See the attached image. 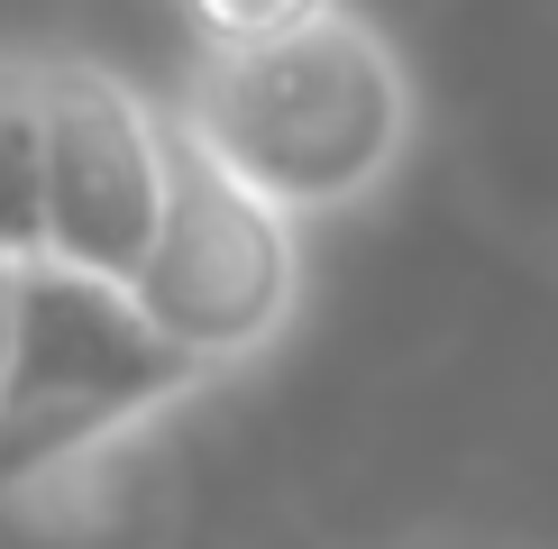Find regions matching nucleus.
Instances as JSON below:
<instances>
[{"label":"nucleus","instance_id":"obj_1","mask_svg":"<svg viewBox=\"0 0 558 549\" xmlns=\"http://www.w3.org/2000/svg\"><path fill=\"white\" fill-rule=\"evenodd\" d=\"M174 137L284 220H339L403 174L422 137V91L376 19L320 0L275 37H202L174 91Z\"/></svg>","mask_w":558,"mask_h":549},{"label":"nucleus","instance_id":"obj_2","mask_svg":"<svg viewBox=\"0 0 558 549\" xmlns=\"http://www.w3.org/2000/svg\"><path fill=\"white\" fill-rule=\"evenodd\" d=\"M211 394L183 349H166L129 284L74 266H19V330H10V376H0V486L92 467L129 430L166 422L174 403Z\"/></svg>","mask_w":558,"mask_h":549},{"label":"nucleus","instance_id":"obj_3","mask_svg":"<svg viewBox=\"0 0 558 549\" xmlns=\"http://www.w3.org/2000/svg\"><path fill=\"white\" fill-rule=\"evenodd\" d=\"M137 312L166 330L202 376H239L266 349H284L302 320V220L257 202L247 183L202 166L193 147L174 156V211L156 229L147 266H137Z\"/></svg>","mask_w":558,"mask_h":549},{"label":"nucleus","instance_id":"obj_4","mask_svg":"<svg viewBox=\"0 0 558 549\" xmlns=\"http://www.w3.org/2000/svg\"><path fill=\"white\" fill-rule=\"evenodd\" d=\"M174 120L101 56H46V266L137 284L174 211Z\"/></svg>","mask_w":558,"mask_h":549},{"label":"nucleus","instance_id":"obj_5","mask_svg":"<svg viewBox=\"0 0 558 549\" xmlns=\"http://www.w3.org/2000/svg\"><path fill=\"white\" fill-rule=\"evenodd\" d=\"M46 257V56L0 46V266Z\"/></svg>","mask_w":558,"mask_h":549},{"label":"nucleus","instance_id":"obj_6","mask_svg":"<svg viewBox=\"0 0 558 549\" xmlns=\"http://www.w3.org/2000/svg\"><path fill=\"white\" fill-rule=\"evenodd\" d=\"M183 10H193V28L211 46H239V37H275L293 19H312L320 0H183Z\"/></svg>","mask_w":558,"mask_h":549},{"label":"nucleus","instance_id":"obj_7","mask_svg":"<svg viewBox=\"0 0 558 549\" xmlns=\"http://www.w3.org/2000/svg\"><path fill=\"white\" fill-rule=\"evenodd\" d=\"M393 549H541V540H513V532H412Z\"/></svg>","mask_w":558,"mask_h":549},{"label":"nucleus","instance_id":"obj_8","mask_svg":"<svg viewBox=\"0 0 558 549\" xmlns=\"http://www.w3.org/2000/svg\"><path fill=\"white\" fill-rule=\"evenodd\" d=\"M10 330H19V266H0V376H10Z\"/></svg>","mask_w":558,"mask_h":549}]
</instances>
